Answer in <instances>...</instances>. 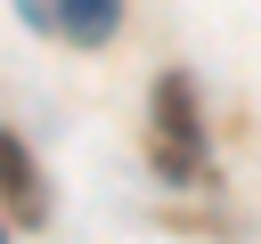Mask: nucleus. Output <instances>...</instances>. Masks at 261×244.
I'll return each instance as SVG.
<instances>
[{"label": "nucleus", "mask_w": 261, "mask_h": 244, "mask_svg": "<svg viewBox=\"0 0 261 244\" xmlns=\"http://www.w3.org/2000/svg\"><path fill=\"white\" fill-rule=\"evenodd\" d=\"M155 122H163V163H171V179H196V163H204V138H196V106H188V81H155Z\"/></svg>", "instance_id": "nucleus-1"}, {"label": "nucleus", "mask_w": 261, "mask_h": 244, "mask_svg": "<svg viewBox=\"0 0 261 244\" xmlns=\"http://www.w3.org/2000/svg\"><path fill=\"white\" fill-rule=\"evenodd\" d=\"M0 195H8V220H24V228L49 211V195H41L33 155H24V138H16V130H0Z\"/></svg>", "instance_id": "nucleus-2"}, {"label": "nucleus", "mask_w": 261, "mask_h": 244, "mask_svg": "<svg viewBox=\"0 0 261 244\" xmlns=\"http://www.w3.org/2000/svg\"><path fill=\"white\" fill-rule=\"evenodd\" d=\"M114 24H122V0H57V33L82 41V49L114 41Z\"/></svg>", "instance_id": "nucleus-3"}, {"label": "nucleus", "mask_w": 261, "mask_h": 244, "mask_svg": "<svg viewBox=\"0 0 261 244\" xmlns=\"http://www.w3.org/2000/svg\"><path fill=\"white\" fill-rule=\"evenodd\" d=\"M16 16L24 24H57V0H16Z\"/></svg>", "instance_id": "nucleus-4"}, {"label": "nucleus", "mask_w": 261, "mask_h": 244, "mask_svg": "<svg viewBox=\"0 0 261 244\" xmlns=\"http://www.w3.org/2000/svg\"><path fill=\"white\" fill-rule=\"evenodd\" d=\"M0 236H8V228H0Z\"/></svg>", "instance_id": "nucleus-5"}]
</instances>
